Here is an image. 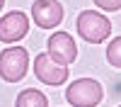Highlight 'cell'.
I'll return each instance as SVG.
<instances>
[{
	"label": "cell",
	"instance_id": "3",
	"mask_svg": "<svg viewBox=\"0 0 121 107\" xmlns=\"http://www.w3.org/2000/svg\"><path fill=\"white\" fill-rule=\"evenodd\" d=\"M29 68V54L22 46H10L0 54V78L7 83L22 80Z\"/></svg>",
	"mask_w": 121,
	"mask_h": 107
},
{
	"label": "cell",
	"instance_id": "1",
	"mask_svg": "<svg viewBox=\"0 0 121 107\" xmlns=\"http://www.w3.org/2000/svg\"><path fill=\"white\" fill-rule=\"evenodd\" d=\"M78 34L90 44H102L104 39L112 34V22L99 15V12H92V10H82L78 15Z\"/></svg>",
	"mask_w": 121,
	"mask_h": 107
},
{
	"label": "cell",
	"instance_id": "11",
	"mask_svg": "<svg viewBox=\"0 0 121 107\" xmlns=\"http://www.w3.org/2000/svg\"><path fill=\"white\" fill-rule=\"evenodd\" d=\"M3 5H5V0H0V10H3Z\"/></svg>",
	"mask_w": 121,
	"mask_h": 107
},
{
	"label": "cell",
	"instance_id": "4",
	"mask_svg": "<svg viewBox=\"0 0 121 107\" xmlns=\"http://www.w3.org/2000/svg\"><path fill=\"white\" fill-rule=\"evenodd\" d=\"M46 46H48V56H51L56 63H60V66L73 63L75 56H78V46H75L73 37L68 32H53L46 39Z\"/></svg>",
	"mask_w": 121,
	"mask_h": 107
},
{
	"label": "cell",
	"instance_id": "7",
	"mask_svg": "<svg viewBox=\"0 0 121 107\" xmlns=\"http://www.w3.org/2000/svg\"><path fill=\"white\" fill-rule=\"evenodd\" d=\"M29 32V19L24 12H7L0 19V42L5 44H15L19 39H24V34Z\"/></svg>",
	"mask_w": 121,
	"mask_h": 107
},
{
	"label": "cell",
	"instance_id": "6",
	"mask_svg": "<svg viewBox=\"0 0 121 107\" xmlns=\"http://www.w3.org/2000/svg\"><path fill=\"white\" fill-rule=\"evenodd\" d=\"M34 75L46 85H60L68 78V68L56 63L48 54H39L34 58Z\"/></svg>",
	"mask_w": 121,
	"mask_h": 107
},
{
	"label": "cell",
	"instance_id": "10",
	"mask_svg": "<svg viewBox=\"0 0 121 107\" xmlns=\"http://www.w3.org/2000/svg\"><path fill=\"white\" fill-rule=\"evenodd\" d=\"M97 7L102 10H109V12H114V10H121V0H95Z\"/></svg>",
	"mask_w": 121,
	"mask_h": 107
},
{
	"label": "cell",
	"instance_id": "12",
	"mask_svg": "<svg viewBox=\"0 0 121 107\" xmlns=\"http://www.w3.org/2000/svg\"><path fill=\"white\" fill-rule=\"evenodd\" d=\"M119 107H121V105H119Z\"/></svg>",
	"mask_w": 121,
	"mask_h": 107
},
{
	"label": "cell",
	"instance_id": "2",
	"mask_svg": "<svg viewBox=\"0 0 121 107\" xmlns=\"http://www.w3.org/2000/svg\"><path fill=\"white\" fill-rule=\"evenodd\" d=\"M102 85L92 78H78L68 85L65 90V100L73 107H95L102 102Z\"/></svg>",
	"mask_w": 121,
	"mask_h": 107
},
{
	"label": "cell",
	"instance_id": "9",
	"mask_svg": "<svg viewBox=\"0 0 121 107\" xmlns=\"http://www.w3.org/2000/svg\"><path fill=\"white\" fill-rule=\"evenodd\" d=\"M107 61L116 68H121V37L112 39V44L107 46Z\"/></svg>",
	"mask_w": 121,
	"mask_h": 107
},
{
	"label": "cell",
	"instance_id": "5",
	"mask_svg": "<svg viewBox=\"0 0 121 107\" xmlns=\"http://www.w3.org/2000/svg\"><path fill=\"white\" fill-rule=\"evenodd\" d=\"M34 24L41 29H53L56 24L63 22V5L58 0H34L32 5Z\"/></svg>",
	"mask_w": 121,
	"mask_h": 107
},
{
	"label": "cell",
	"instance_id": "8",
	"mask_svg": "<svg viewBox=\"0 0 121 107\" xmlns=\"http://www.w3.org/2000/svg\"><path fill=\"white\" fill-rule=\"evenodd\" d=\"M15 107H48V100L44 93L34 90V88H27V90H22L17 95Z\"/></svg>",
	"mask_w": 121,
	"mask_h": 107
}]
</instances>
